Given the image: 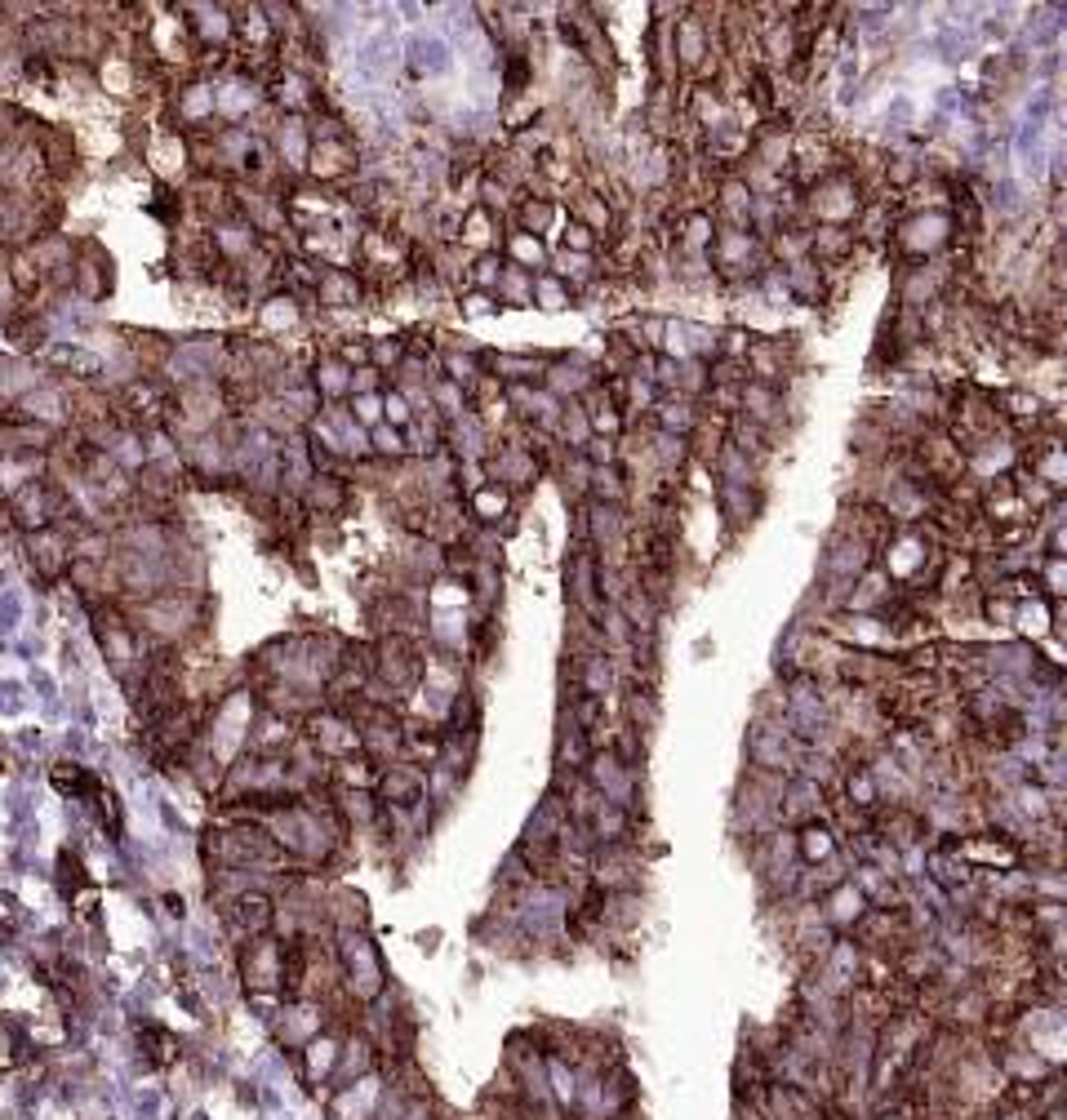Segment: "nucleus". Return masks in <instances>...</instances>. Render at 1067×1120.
<instances>
[{"instance_id": "24", "label": "nucleus", "mask_w": 1067, "mask_h": 1120, "mask_svg": "<svg viewBox=\"0 0 1067 1120\" xmlns=\"http://www.w3.org/2000/svg\"><path fill=\"white\" fill-rule=\"evenodd\" d=\"M299 312H294V299L286 294V299H271L267 307H263V320H267V329H280V325H290Z\"/></svg>"}, {"instance_id": "22", "label": "nucleus", "mask_w": 1067, "mask_h": 1120, "mask_svg": "<svg viewBox=\"0 0 1067 1120\" xmlns=\"http://www.w3.org/2000/svg\"><path fill=\"white\" fill-rule=\"evenodd\" d=\"M369 450H374V454H383V459H401V454H405V436H401L397 427H387V423H383V427H374V431H369Z\"/></svg>"}, {"instance_id": "27", "label": "nucleus", "mask_w": 1067, "mask_h": 1120, "mask_svg": "<svg viewBox=\"0 0 1067 1120\" xmlns=\"http://www.w3.org/2000/svg\"><path fill=\"white\" fill-rule=\"evenodd\" d=\"M378 365H401V343H378L374 348V369Z\"/></svg>"}, {"instance_id": "12", "label": "nucleus", "mask_w": 1067, "mask_h": 1120, "mask_svg": "<svg viewBox=\"0 0 1067 1120\" xmlns=\"http://www.w3.org/2000/svg\"><path fill=\"white\" fill-rule=\"evenodd\" d=\"M179 121L192 125V130H205L214 121V85L192 81V85L179 89Z\"/></svg>"}, {"instance_id": "14", "label": "nucleus", "mask_w": 1067, "mask_h": 1120, "mask_svg": "<svg viewBox=\"0 0 1067 1120\" xmlns=\"http://www.w3.org/2000/svg\"><path fill=\"white\" fill-rule=\"evenodd\" d=\"M677 53H681V63H686V68H699V63H703V53H712V45H707V27H703L699 19L677 23Z\"/></svg>"}, {"instance_id": "11", "label": "nucleus", "mask_w": 1067, "mask_h": 1120, "mask_svg": "<svg viewBox=\"0 0 1067 1120\" xmlns=\"http://www.w3.org/2000/svg\"><path fill=\"white\" fill-rule=\"evenodd\" d=\"M303 502L312 508V516H334L348 502V485L329 472H316L307 485H303Z\"/></svg>"}, {"instance_id": "5", "label": "nucleus", "mask_w": 1067, "mask_h": 1120, "mask_svg": "<svg viewBox=\"0 0 1067 1120\" xmlns=\"http://www.w3.org/2000/svg\"><path fill=\"white\" fill-rule=\"evenodd\" d=\"M951 232V214H917L908 222H898V245L912 249V254H934L938 245H947Z\"/></svg>"}, {"instance_id": "8", "label": "nucleus", "mask_w": 1067, "mask_h": 1120, "mask_svg": "<svg viewBox=\"0 0 1067 1120\" xmlns=\"http://www.w3.org/2000/svg\"><path fill=\"white\" fill-rule=\"evenodd\" d=\"M276 156H280V165L286 170H307V160H312V130L303 125V117H286L280 121V130H276Z\"/></svg>"}, {"instance_id": "13", "label": "nucleus", "mask_w": 1067, "mask_h": 1120, "mask_svg": "<svg viewBox=\"0 0 1067 1120\" xmlns=\"http://www.w3.org/2000/svg\"><path fill=\"white\" fill-rule=\"evenodd\" d=\"M468 512H472L481 525H494L502 512H508V489H498L494 480H489V485H476L472 498H468Z\"/></svg>"}, {"instance_id": "10", "label": "nucleus", "mask_w": 1067, "mask_h": 1120, "mask_svg": "<svg viewBox=\"0 0 1067 1120\" xmlns=\"http://www.w3.org/2000/svg\"><path fill=\"white\" fill-rule=\"evenodd\" d=\"M316 299H320L325 307H352V303H361V280H356V271H348V267H325V271H316Z\"/></svg>"}, {"instance_id": "3", "label": "nucleus", "mask_w": 1067, "mask_h": 1120, "mask_svg": "<svg viewBox=\"0 0 1067 1120\" xmlns=\"http://www.w3.org/2000/svg\"><path fill=\"white\" fill-rule=\"evenodd\" d=\"M222 912H228V921H232L241 934H250V938H263V934L276 925V903H271V893L258 889V885L237 889Z\"/></svg>"}, {"instance_id": "25", "label": "nucleus", "mask_w": 1067, "mask_h": 1120, "mask_svg": "<svg viewBox=\"0 0 1067 1120\" xmlns=\"http://www.w3.org/2000/svg\"><path fill=\"white\" fill-rule=\"evenodd\" d=\"M498 276H502V258H498V254H481V263H476L472 280H476L481 290H494V285H498Z\"/></svg>"}, {"instance_id": "26", "label": "nucleus", "mask_w": 1067, "mask_h": 1120, "mask_svg": "<svg viewBox=\"0 0 1067 1120\" xmlns=\"http://www.w3.org/2000/svg\"><path fill=\"white\" fill-rule=\"evenodd\" d=\"M378 397H356V405H352V418L356 423H378Z\"/></svg>"}, {"instance_id": "2", "label": "nucleus", "mask_w": 1067, "mask_h": 1120, "mask_svg": "<svg viewBox=\"0 0 1067 1120\" xmlns=\"http://www.w3.org/2000/svg\"><path fill=\"white\" fill-rule=\"evenodd\" d=\"M339 957H343L348 978H352V991H356L361 1000L383 996V965H378V951L369 947V938H365V934L343 929V947H339Z\"/></svg>"}, {"instance_id": "6", "label": "nucleus", "mask_w": 1067, "mask_h": 1120, "mask_svg": "<svg viewBox=\"0 0 1067 1120\" xmlns=\"http://www.w3.org/2000/svg\"><path fill=\"white\" fill-rule=\"evenodd\" d=\"M72 290L89 303H98L111 290V263L98 254V245H81L72 258Z\"/></svg>"}, {"instance_id": "17", "label": "nucleus", "mask_w": 1067, "mask_h": 1120, "mask_svg": "<svg viewBox=\"0 0 1067 1120\" xmlns=\"http://www.w3.org/2000/svg\"><path fill=\"white\" fill-rule=\"evenodd\" d=\"M498 378H512V382H530V378H543V361H530V356H494L489 361Z\"/></svg>"}, {"instance_id": "7", "label": "nucleus", "mask_w": 1067, "mask_h": 1120, "mask_svg": "<svg viewBox=\"0 0 1067 1120\" xmlns=\"http://www.w3.org/2000/svg\"><path fill=\"white\" fill-rule=\"evenodd\" d=\"M583 534H587L601 551H623V543H628L623 508H614V502H592L587 521H583Z\"/></svg>"}, {"instance_id": "1", "label": "nucleus", "mask_w": 1067, "mask_h": 1120, "mask_svg": "<svg viewBox=\"0 0 1067 1120\" xmlns=\"http://www.w3.org/2000/svg\"><path fill=\"white\" fill-rule=\"evenodd\" d=\"M378 796H383V809H419L427 801V774L410 760H397V765H383L378 769Z\"/></svg>"}, {"instance_id": "20", "label": "nucleus", "mask_w": 1067, "mask_h": 1120, "mask_svg": "<svg viewBox=\"0 0 1067 1120\" xmlns=\"http://www.w3.org/2000/svg\"><path fill=\"white\" fill-rule=\"evenodd\" d=\"M551 214H556V205H551V200H543V196H538V200H534V196H525V200H521V228H517V232H530V236H534V232H543L547 222H551Z\"/></svg>"}, {"instance_id": "23", "label": "nucleus", "mask_w": 1067, "mask_h": 1120, "mask_svg": "<svg viewBox=\"0 0 1067 1120\" xmlns=\"http://www.w3.org/2000/svg\"><path fill=\"white\" fill-rule=\"evenodd\" d=\"M19 312H23V299H19L14 280H10V263H5V254H0V320H10V316H19Z\"/></svg>"}, {"instance_id": "16", "label": "nucleus", "mask_w": 1067, "mask_h": 1120, "mask_svg": "<svg viewBox=\"0 0 1067 1120\" xmlns=\"http://www.w3.org/2000/svg\"><path fill=\"white\" fill-rule=\"evenodd\" d=\"M720 512L729 516V525H743V521H752V512H756L752 485H725V480H720Z\"/></svg>"}, {"instance_id": "18", "label": "nucleus", "mask_w": 1067, "mask_h": 1120, "mask_svg": "<svg viewBox=\"0 0 1067 1120\" xmlns=\"http://www.w3.org/2000/svg\"><path fill=\"white\" fill-rule=\"evenodd\" d=\"M654 459L671 472V467H681L686 459H690V436H671V431H658L654 436Z\"/></svg>"}, {"instance_id": "9", "label": "nucleus", "mask_w": 1067, "mask_h": 1120, "mask_svg": "<svg viewBox=\"0 0 1067 1120\" xmlns=\"http://www.w3.org/2000/svg\"><path fill=\"white\" fill-rule=\"evenodd\" d=\"M410 68L419 76H445L449 68H454V53H449V45L436 32H419L410 40Z\"/></svg>"}, {"instance_id": "15", "label": "nucleus", "mask_w": 1067, "mask_h": 1120, "mask_svg": "<svg viewBox=\"0 0 1067 1120\" xmlns=\"http://www.w3.org/2000/svg\"><path fill=\"white\" fill-rule=\"evenodd\" d=\"M312 391L320 397H343V391H352V369L339 361V356H325L320 365H316V382H312Z\"/></svg>"}, {"instance_id": "19", "label": "nucleus", "mask_w": 1067, "mask_h": 1120, "mask_svg": "<svg viewBox=\"0 0 1067 1120\" xmlns=\"http://www.w3.org/2000/svg\"><path fill=\"white\" fill-rule=\"evenodd\" d=\"M508 254H512V267H521V271H530L525 263H543V258H547L543 241L530 236V232H512V236H508Z\"/></svg>"}, {"instance_id": "21", "label": "nucleus", "mask_w": 1067, "mask_h": 1120, "mask_svg": "<svg viewBox=\"0 0 1067 1120\" xmlns=\"http://www.w3.org/2000/svg\"><path fill=\"white\" fill-rule=\"evenodd\" d=\"M570 294H574V290L566 285V280H556V276H534V299H538L543 307H551V312H556V307H566V303H570Z\"/></svg>"}, {"instance_id": "4", "label": "nucleus", "mask_w": 1067, "mask_h": 1120, "mask_svg": "<svg viewBox=\"0 0 1067 1120\" xmlns=\"http://www.w3.org/2000/svg\"><path fill=\"white\" fill-rule=\"evenodd\" d=\"M27 556H32V565H36V574L49 583V579H59V574H68V565H72V534L68 529H36V534H27Z\"/></svg>"}]
</instances>
